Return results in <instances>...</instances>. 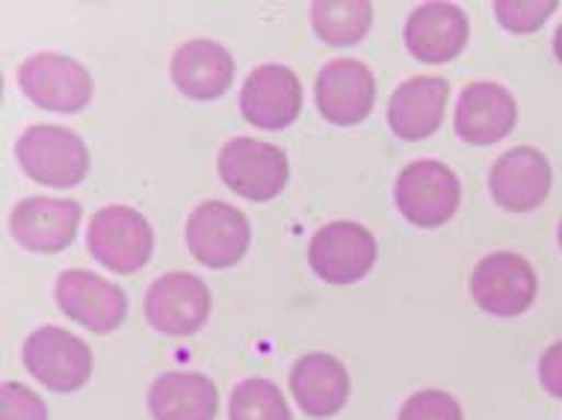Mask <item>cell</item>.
<instances>
[{
  "mask_svg": "<svg viewBox=\"0 0 562 420\" xmlns=\"http://www.w3.org/2000/svg\"><path fill=\"white\" fill-rule=\"evenodd\" d=\"M24 175L45 186H78L89 175L87 143L63 125H33L15 143Z\"/></svg>",
  "mask_w": 562,
  "mask_h": 420,
  "instance_id": "6da1fadb",
  "label": "cell"
},
{
  "mask_svg": "<svg viewBox=\"0 0 562 420\" xmlns=\"http://www.w3.org/2000/svg\"><path fill=\"white\" fill-rule=\"evenodd\" d=\"M87 246L98 264L119 275H131L148 264L155 252V231L134 207L110 205L89 219Z\"/></svg>",
  "mask_w": 562,
  "mask_h": 420,
  "instance_id": "7a4b0ae2",
  "label": "cell"
},
{
  "mask_svg": "<svg viewBox=\"0 0 562 420\" xmlns=\"http://www.w3.org/2000/svg\"><path fill=\"white\" fill-rule=\"evenodd\" d=\"M397 211L417 228H441L453 219L462 202V186L453 169L438 160H415L397 175Z\"/></svg>",
  "mask_w": 562,
  "mask_h": 420,
  "instance_id": "3957f363",
  "label": "cell"
},
{
  "mask_svg": "<svg viewBox=\"0 0 562 420\" xmlns=\"http://www.w3.org/2000/svg\"><path fill=\"white\" fill-rule=\"evenodd\" d=\"M216 167L225 186L249 202H270L288 186L291 178L288 155L279 146L249 137L228 139L220 151Z\"/></svg>",
  "mask_w": 562,
  "mask_h": 420,
  "instance_id": "277c9868",
  "label": "cell"
},
{
  "mask_svg": "<svg viewBox=\"0 0 562 420\" xmlns=\"http://www.w3.org/2000/svg\"><path fill=\"white\" fill-rule=\"evenodd\" d=\"M24 367L50 391L71 394L92 376V350L78 334L42 326L24 341Z\"/></svg>",
  "mask_w": 562,
  "mask_h": 420,
  "instance_id": "5b68a950",
  "label": "cell"
},
{
  "mask_svg": "<svg viewBox=\"0 0 562 420\" xmlns=\"http://www.w3.org/2000/svg\"><path fill=\"white\" fill-rule=\"evenodd\" d=\"M19 87L36 107L50 113H78L92 101V78L78 59L36 54L21 63Z\"/></svg>",
  "mask_w": 562,
  "mask_h": 420,
  "instance_id": "8992f818",
  "label": "cell"
},
{
  "mask_svg": "<svg viewBox=\"0 0 562 420\" xmlns=\"http://www.w3.org/2000/svg\"><path fill=\"white\" fill-rule=\"evenodd\" d=\"M187 246L195 261L211 270H225L240 261L249 240H252V228L249 219L237 207L225 205V202H204L190 214L187 219Z\"/></svg>",
  "mask_w": 562,
  "mask_h": 420,
  "instance_id": "52a82bcc",
  "label": "cell"
},
{
  "mask_svg": "<svg viewBox=\"0 0 562 420\" xmlns=\"http://www.w3.org/2000/svg\"><path fill=\"white\" fill-rule=\"evenodd\" d=\"M308 264L329 284L361 282L376 264V237L359 223H329L311 237Z\"/></svg>",
  "mask_w": 562,
  "mask_h": 420,
  "instance_id": "ba28073f",
  "label": "cell"
},
{
  "mask_svg": "<svg viewBox=\"0 0 562 420\" xmlns=\"http://www.w3.org/2000/svg\"><path fill=\"white\" fill-rule=\"evenodd\" d=\"M539 282L527 258L515 252H495L483 258L471 275V296L483 311L495 317H518L536 299Z\"/></svg>",
  "mask_w": 562,
  "mask_h": 420,
  "instance_id": "9c48e42d",
  "label": "cell"
},
{
  "mask_svg": "<svg viewBox=\"0 0 562 420\" xmlns=\"http://www.w3.org/2000/svg\"><path fill=\"white\" fill-rule=\"evenodd\" d=\"M57 305L68 320L95 334L119 329L127 317V296L119 284L87 270H66L57 279Z\"/></svg>",
  "mask_w": 562,
  "mask_h": 420,
  "instance_id": "30bf717a",
  "label": "cell"
},
{
  "mask_svg": "<svg viewBox=\"0 0 562 420\" xmlns=\"http://www.w3.org/2000/svg\"><path fill=\"white\" fill-rule=\"evenodd\" d=\"M146 317L157 332L193 334L211 317V291L193 273L160 275L146 296Z\"/></svg>",
  "mask_w": 562,
  "mask_h": 420,
  "instance_id": "8fae6325",
  "label": "cell"
},
{
  "mask_svg": "<svg viewBox=\"0 0 562 420\" xmlns=\"http://www.w3.org/2000/svg\"><path fill=\"white\" fill-rule=\"evenodd\" d=\"M240 110L246 122L261 130H281L293 125L302 113L300 78L288 66L267 63L243 83Z\"/></svg>",
  "mask_w": 562,
  "mask_h": 420,
  "instance_id": "7c38bea8",
  "label": "cell"
},
{
  "mask_svg": "<svg viewBox=\"0 0 562 420\" xmlns=\"http://www.w3.org/2000/svg\"><path fill=\"white\" fill-rule=\"evenodd\" d=\"M80 225V205L71 198L33 196L12 207L10 231L30 252L54 254L71 246Z\"/></svg>",
  "mask_w": 562,
  "mask_h": 420,
  "instance_id": "4fadbf2b",
  "label": "cell"
},
{
  "mask_svg": "<svg viewBox=\"0 0 562 420\" xmlns=\"http://www.w3.org/2000/svg\"><path fill=\"white\" fill-rule=\"evenodd\" d=\"M317 107L331 125H359L376 104L373 71L359 59H335L317 75Z\"/></svg>",
  "mask_w": 562,
  "mask_h": 420,
  "instance_id": "5bb4252c",
  "label": "cell"
},
{
  "mask_svg": "<svg viewBox=\"0 0 562 420\" xmlns=\"http://www.w3.org/2000/svg\"><path fill=\"white\" fill-rule=\"evenodd\" d=\"M551 181L553 172L548 157L530 146L513 148L497 157L492 175H488L495 202L513 214H527L542 205L551 193Z\"/></svg>",
  "mask_w": 562,
  "mask_h": 420,
  "instance_id": "9a60e30c",
  "label": "cell"
},
{
  "mask_svg": "<svg viewBox=\"0 0 562 420\" xmlns=\"http://www.w3.org/2000/svg\"><path fill=\"white\" fill-rule=\"evenodd\" d=\"M518 104L501 83H471L456 104L453 127L471 146H495L513 134Z\"/></svg>",
  "mask_w": 562,
  "mask_h": 420,
  "instance_id": "2e32d148",
  "label": "cell"
},
{
  "mask_svg": "<svg viewBox=\"0 0 562 420\" xmlns=\"http://www.w3.org/2000/svg\"><path fill=\"white\" fill-rule=\"evenodd\" d=\"M468 15L456 3H424L406 21V48L420 63H450L468 45Z\"/></svg>",
  "mask_w": 562,
  "mask_h": 420,
  "instance_id": "e0dca14e",
  "label": "cell"
},
{
  "mask_svg": "<svg viewBox=\"0 0 562 420\" xmlns=\"http://www.w3.org/2000/svg\"><path fill=\"white\" fill-rule=\"evenodd\" d=\"M447 99H450V87L445 78H412L400 83L397 92L389 101V125L400 139H427L436 134L441 122H445Z\"/></svg>",
  "mask_w": 562,
  "mask_h": 420,
  "instance_id": "ac0fdd59",
  "label": "cell"
},
{
  "mask_svg": "<svg viewBox=\"0 0 562 420\" xmlns=\"http://www.w3.org/2000/svg\"><path fill=\"white\" fill-rule=\"evenodd\" d=\"M175 87L184 92L187 99L214 101L228 92L234 80L232 54L211 39L184 42L172 57Z\"/></svg>",
  "mask_w": 562,
  "mask_h": 420,
  "instance_id": "d6986e66",
  "label": "cell"
},
{
  "mask_svg": "<svg viewBox=\"0 0 562 420\" xmlns=\"http://www.w3.org/2000/svg\"><path fill=\"white\" fill-rule=\"evenodd\" d=\"M291 391L305 415L331 418L349 400V373L335 355L311 352L293 364Z\"/></svg>",
  "mask_w": 562,
  "mask_h": 420,
  "instance_id": "ffe728a7",
  "label": "cell"
},
{
  "mask_svg": "<svg viewBox=\"0 0 562 420\" xmlns=\"http://www.w3.org/2000/svg\"><path fill=\"white\" fill-rule=\"evenodd\" d=\"M155 420H214L220 409L216 385L202 373H164L148 391Z\"/></svg>",
  "mask_w": 562,
  "mask_h": 420,
  "instance_id": "44dd1931",
  "label": "cell"
},
{
  "mask_svg": "<svg viewBox=\"0 0 562 420\" xmlns=\"http://www.w3.org/2000/svg\"><path fill=\"white\" fill-rule=\"evenodd\" d=\"M373 7L368 0H317L311 7V24L326 45L344 48L368 36Z\"/></svg>",
  "mask_w": 562,
  "mask_h": 420,
  "instance_id": "7402d4cb",
  "label": "cell"
},
{
  "mask_svg": "<svg viewBox=\"0 0 562 420\" xmlns=\"http://www.w3.org/2000/svg\"><path fill=\"white\" fill-rule=\"evenodd\" d=\"M228 420H293L288 400L270 379H246L232 391Z\"/></svg>",
  "mask_w": 562,
  "mask_h": 420,
  "instance_id": "603a6c76",
  "label": "cell"
},
{
  "mask_svg": "<svg viewBox=\"0 0 562 420\" xmlns=\"http://www.w3.org/2000/svg\"><path fill=\"white\" fill-rule=\"evenodd\" d=\"M557 12L553 0H497L495 15L509 33H533Z\"/></svg>",
  "mask_w": 562,
  "mask_h": 420,
  "instance_id": "cb8c5ba5",
  "label": "cell"
},
{
  "mask_svg": "<svg viewBox=\"0 0 562 420\" xmlns=\"http://www.w3.org/2000/svg\"><path fill=\"white\" fill-rule=\"evenodd\" d=\"M397 420H465V415L450 394L417 391L403 402Z\"/></svg>",
  "mask_w": 562,
  "mask_h": 420,
  "instance_id": "d4e9b609",
  "label": "cell"
},
{
  "mask_svg": "<svg viewBox=\"0 0 562 420\" xmlns=\"http://www.w3.org/2000/svg\"><path fill=\"white\" fill-rule=\"evenodd\" d=\"M0 420H48L40 394L19 382H3L0 388Z\"/></svg>",
  "mask_w": 562,
  "mask_h": 420,
  "instance_id": "484cf974",
  "label": "cell"
},
{
  "mask_svg": "<svg viewBox=\"0 0 562 420\" xmlns=\"http://www.w3.org/2000/svg\"><path fill=\"white\" fill-rule=\"evenodd\" d=\"M539 379H542L544 391L562 400V341L548 347V352L542 355V362H539Z\"/></svg>",
  "mask_w": 562,
  "mask_h": 420,
  "instance_id": "4316f807",
  "label": "cell"
},
{
  "mask_svg": "<svg viewBox=\"0 0 562 420\" xmlns=\"http://www.w3.org/2000/svg\"><path fill=\"white\" fill-rule=\"evenodd\" d=\"M553 54H557V59L562 63V24L557 27V36H553Z\"/></svg>",
  "mask_w": 562,
  "mask_h": 420,
  "instance_id": "83f0119b",
  "label": "cell"
},
{
  "mask_svg": "<svg viewBox=\"0 0 562 420\" xmlns=\"http://www.w3.org/2000/svg\"><path fill=\"white\" fill-rule=\"evenodd\" d=\"M560 249H562V223H560Z\"/></svg>",
  "mask_w": 562,
  "mask_h": 420,
  "instance_id": "f1b7e54d",
  "label": "cell"
}]
</instances>
